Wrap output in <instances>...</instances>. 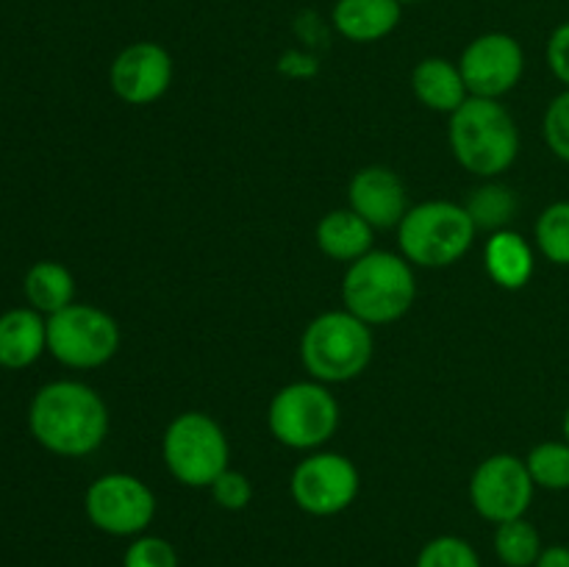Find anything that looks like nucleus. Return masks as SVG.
Returning a JSON list of instances; mask_svg holds the SVG:
<instances>
[{"label":"nucleus","instance_id":"1","mask_svg":"<svg viewBox=\"0 0 569 567\" xmlns=\"http://www.w3.org/2000/svg\"><path fill=\"white\" fill-rule=\"evenodd\" d=\"M28 428L50 454L81 459L109 437V406L89 384L50 381L28 406Z\"/></svg>","mask_w":569,"mask_h":567},{"label":"nucleus","instance_id":"2","mask_svg":"<svg viewBox=\"0 0 569 567\" xmlns=\"http://www.w3.org/2000/svg\"><path fill=\"white\" fill-rule=\"evenodd\" d=\"M448 139L456 161L478 178H498L520 153L515 117L492 98H467L450 115Z\"/></svg>","mask_w":569,"mask_h":567},{"label":"nucleus","instance_id":"3","mask_svg":"<svg viewBox=\"0 0 569 567\" xmlns=\"http://www.w3.org/2000/svg\"><path fill=\"white\" fill-rule=\"evenodd\" d=\"M417 300L415 265L392 250H370L348 265L342 304L370 328L389 326L409 315Z\"/></svg>","mask_w":569,"mask_h":567},{"label":"nucleus","instance_id":"4","mask_svg":"<svg viewBox=\"0 0 569 567\" xmlns=\"http://www.w3.org/2000/svg\"><path fill=\"white\" fill-rule=\"evenodd\" d=\"M376 354V337L367 322L348 309L322 311L300 337V361L320 384H345L359 378Z\"/></svg>","mask_w":569,"mask_h":567},{"label":"nucleus","instance_id":"5","mask_svg":"<svg viewBox=\"0 0 569 567\" xmlns=\"http://www.w3.org/2000/svg\"><path fill=\"white\" fill-rule=\"evenodd\" d=\"M476 222L470 211L453 200H426L411 206L398 226L400 256L415 267L439 270L470 253L476 242Z\"/></svg>","mask_w":569,"mask_h":567},{"label":"nucleus","instance_id":"6","mask_svg":"<svg viewBox=\"0 0 569 567\" xmlns=\"http://www.w3.org/2000/svg\"><path fill=\"white\" fill-rule=\"evenodd\" d=\"M161 459L183 487L209 489L231 467V445L214 417L183 411L172 417L161 437Z\"/></svg>","mask_w":569,"mask_h":567},{"label":"nucleus","instance_id":"7","mask_svg":"<svg viewBox=\"0 0 569 567\" xmlns=\"http://www.w3.org/2000/svg\"><path fill=\"white\" fill-rule=\"evenodd\" d=\"M267 426L292 450H320L339 428V404L328 384L292 381L278 389L267 409Z\"/></svg>","mask_w":569,"mask_h":567},{"label":"nucleus","instance_id":"8","mask_svg":"<svg viewBox=\"0 0 569 567\" xmlns=\"http://www.w3.org/2000/svg\"><path fill=\"white\" fill-rule=\"evenodd\" d=\"M120 350V326L92 304H70L48 317V354L72 370H94Z\"/></svg>","mask_w":569,"mask_h":567},{"label":"nucleus","instance_id":"9","mask_svg":"<svg viewBox=\"0 0 569 567\" xmlns=\"http://www.w3.org/2000/svg\"><path fill=\"white\" fill-rule=\"evenodd\" d=\"M83 511L109 537H139L156 517V495L131 472H106L87 487Z\"/></svg>","mask_w":569,"mask_h":567},{"label":"nucleus","instance_id":"10","mask_svg":"<svg viewBox=\"0 0 569 567\" xmlns=\"http://www.w3.org/2000/svg\"><path fill=\"white\" fill-rule=\"evenodd\" d=\"M361 476L353 459L337 450H311L292 470L289 493L300 511L311 517L342 515L359 498Z\"/></svg>","mask_w":569,"mask_h":567},{"label":"nucleus","instance_id":"11","mask_svg":"<svg viewBox=\"0 0 569 567\" xmlns=\"http://www.w3.org/2000/svg\"><path fill=\"white\" fill-rule=\"evenodd\" d=\"M533 493L537 484L528 472L526 459L515 454L487 456L470 478L472 509L495 526L526 517L533 504Z\"/></svg>","mask_w":569,"mask_h":567},{"label":"nucleus","instance_id":"12","mask_svg":"<svg viewBox=\"0 0 569 567\" xmlns=\"http://www.w3.org/2000/svg\"><path fill=\"white\" fill-rule=\"evenodd\" d=\"M459 70L470 98L500 100L520 83L526 72V53L511 33L489 31L461 50Z\"/></svg>","mask_w":569,"mask_h":567},{"label":"nucleus","instance_id":"13","mask_svg":"<svg viewBox=\"0 0 569 567\" xmlns=\"http://www.w3.org/2000/svg\"><path fill=\"white\" fill-rule=\"evenodd\" d=\"M176 64L159 42H131L109 67L111 92L128 106H150L170 89Z\"/></svg>","mask_w":569,"mask_h":567},{"label":"nucleus","instance_id":"14","mask_svg":"<svg viewBox=\"0 0 569 567\" xmlns=\"http://www.w3.org/2000/svg\"><path fill=\"white\" fill-rule=\"evenodd\" d=\"M348 206L359 217H365L376 231L398 228L409 211L403 178L383 165L361 167L348 187Z\"/></svg>","mask_w":569,"mask_h":567},{"label":"nucleus","instance_id":"15","mask_svg":"<svg viewBox=\"0 0 569 567\" xmlns=\"http://www.w3.org/2000/svg\"><path fill=\"white\" fill-rule=\"evenodd\" d=\"M403 17L400 0H337L331 11L339 37L356 44H370L387 39Z\"/></svg>","mask_w":569,"mask_h":567},{"label":"nucleus","instance_id":"16","mask_svg":"<svg viewBox=\"0 0 569 567\" xmlns=\"http://www.w3.org/2000/svg\"><path fill=\"white\" fill-rule=\"evenodd\" d=\"M48 350V317L37 309H9L0 315V367L22 370Z\"/></svg>","mask_w":569,"mask_h":567},{"label":"nucleus","instance_id":"17","mask_svg":"<svg viewBox=\"0 0 569 567\" xmlns=\"http://www.w3.org/2000/svg\"><path fill=\"white\" fill-rule=\"evenodd\" d=\"M411 92L426 109L439 115H453L470 98L459 64L442 56H428L411 70Z\"/></svg>","mask_w":569,"mask_h":567},{"label":"nucleus","instance_id":"18","mask_svg":"<svg viewBox=\"0 0 569 567\" xmlns=\"http://www.w3.org/2000/svg\"><path fill=\"white\" fill-rule=\"evenodd\" d=\"M483 267L487 276L500 289H522L533 276V248L522 233L503 228V231L489 233L487 248H483Z\"/></svg>","mask_w":569,"mask_h":567},{"label":"nucleus","instance_id":"19","mask_svg":"<svg viewBox=\"0 0 569 567\" xmlns=\"http://www.w3.org/2000/svg\"><path fill=\"white\" fill-rule=\"evenodd\" d=\"M372 233H376V228L365 217L356 215L350 206L348 209H333L317 222V248L328 259L353 265L356 259L372 250Z\"/></svg>","mask_w":569,"mask_h":567},{"label":"nucleus","instance_id":"20","mask_svg":"<svg viewBox=\"0 0 569 567\" xmlns=\"http://www.w3.org/2000/svg\"><path fill=\"white\" fill-rule=\"evenodd\" d=\"M26 300L31 309H37L39 315L50 317L56 311L67 309L70 304H76V278L59 261H37L31 270L26 272Z\"/></svg>","mask_w":569,"mask_h":567},{"label":"nucleus","instance_id":"21","mask_svg":"<svg viewBox=\"0 0 569 567\" xmlns=\"http://www.w3.org/2000/svg\"><path fill=\"white\" fill-rule=\"evenodd\" d=\"M542 548L545 545L537 526L528 523L526 517L500 523V526L495 528V556L500 559V565L533 567L537 565L539 554H542Z\"/></svg>","mask_w":569,"mask_h":567},{"label":"nucleus","instance_id":"22","mask_svg":"<svg viewBox=\"0 0 569 567\" xmlns=\"http://www.w3.org/2000/svg\"><path fill=\"white\" fill-rule=\"evenodd\" d=\"M465 209L470 211L478 231H503L517 215V195L509 187H503V183L489 181L470 195Z\"/></svg>","mask_w":569,"mask_h":567},{"label":"nucleus","instance_id":"23","mask_svg":"<svg viewBox=\"0 0 569 567\" xmlns=\"http://www.w3.org/2000/svg\"><path fill=\"white\" fill-rule=\"evenodd\" d=\"M528 472L539 489L550 493H565L569 489V442L567 439H550L539 442L526 456Z\"/></svg>","mask_w":569,"mask_h":567},{"label":"nucleus","instance_id":"24","mask_svg":"<svg viewBox=\"0 0 569 567\" xmlns=\"http://www.w3.org/2000/svg\"><path fill=\"white\" fill-rule=\"evenodd\" d=\"M539 253L559 267H569V200H556L533 226Z\"/></svg>","mask_w":569,"mask_h":567},{"label":"nucleus","instance_id":"25","mask_svg":"<svg viewBox=\"0 0 569 567\" xmlns=\"http://www.w3.org/2000/svg\"><path fill=\"white\" fill-rule=\"evenodd\" d=\"M415 567H481V556L467 539L456 537V534H442L422 545Z\"/></svg>","mask_w":569,"mask_h":567},{"label":"nucleus","instance_id":"26","mask_svg":"<svg viewBox=\"0 0 569 567\" xmlns=\"http://www.w3.org/2000/svg\"><path fill=\"white\" fill-rule=\"evenodd\" d=\"M122 567H178V550L170 539L139 534L122 554Z\"/></svg>","mask_w":569,"mask_h":567},{"label":"nucleus","instance_id":"27","mask_svg":"<svg viewBox=\"0 0 569 567\" xmlns=\"http://www.w3.org/2000/svg\"><path fill=\"white\" fill-rule=\"evenodd\" d=\"M542 137L553 156L569 165V89L556 94L542 117Z\"/></svg>","mask_w":569,"mask_h":567},{"label":"nucleus","instance_id":"28","mask_svg":"<svg viewBox=\"0 0 569 567\" xmlns=\"http://www.w3.org/2000/svg\"><path fill=\"white\" fill-rule=\"evenodd\" d=\"M209 493L220 509L242 511L248 509L250 500H253V484H250V478L244 476V472L231 470V467H228V470L211 484Z\"/></svg>","mask_w":569,"mask_h":567},{"label":"nucleus","instance_id":"29","mask_svg":"<svg viewBox=\"0 0 569 567\" xmlns=\"http://www.w3.org/2000/svg\"><path fill=\"white\" fill-rule=\"evenodd\" d=\"M545 56H548L550 72L565 83V89H569V20L553 28Z\"/></svg>","mask_w":569,"mask_h":567},{"label":"nucleus","instance_id":"30","mask_svg":"<svg viewBox=\"0 0 569 567\" xmlns=\"http://www.w3.org/2000/svg\"><path fill=\"white\" fill-rule=\"evenodd\" d=\"M533 567H569V545H548Z\"/></svg>","mask_w":569,"mask_h":567},{"label":"nucleus","instance_id":"31","mask_svg":"<svg viewBox=\"0 0 569 567\" xmlns=\"http://www.w3.org/2000/svg\"><path fill=\"white\" fill-rule=\"evenodd\" d=\"M561 428H565V439L569 442V406H567V411H565V422H561Z\"/></svg>","mask_w":569,"mask_h":567},{"label":"nucleus","instance_id":"32","mask_svg":"<svg viewBox=\"0 0 569 567\" xmlns=\"http://www.w3.org/2000/svg\"><path fill=\"white\" fill-rule=\"evenodd\" d=\"M400 3H403V6H406V3H420V0H400Z\"/></svg>","mask_w":569,"mask_h":567}]
</instances>
